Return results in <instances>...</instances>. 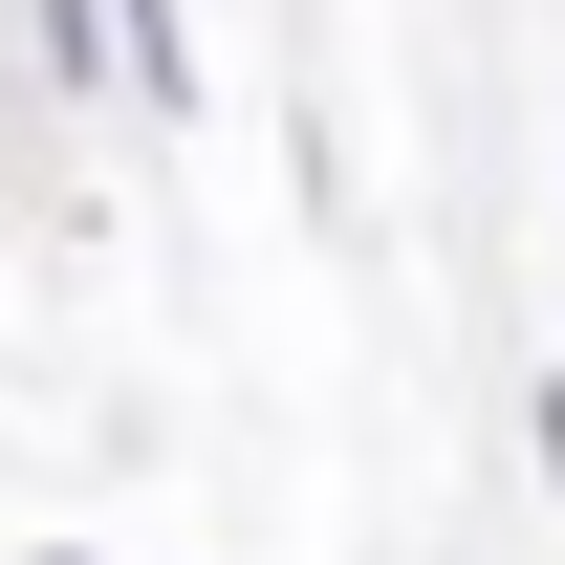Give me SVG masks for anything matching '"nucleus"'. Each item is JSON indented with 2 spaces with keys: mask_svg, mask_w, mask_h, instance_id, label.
I'll return each instance as SVG.
<instances>
[{
  "mask_svg": "<svg viewBox=\"0 0 565 565\" xmlns=\"http://www.w3.org/2000/svg\"><path fill=\"white\" fill-rule=\"evenodd\" d=\"M109 66H131V109H196V44H174V0H109Z\"/></svg>",
  "mask_w": 565,
  "mask_h": 565,
  "instance_id": "nucleus-1",
  "label": "nucleus"
},
{
  "mask_svg": "<svg viewBox=\"0 0 565 565\" xmlns=\"http://www.w3.org/2000/svg\"><path fill=\"white\" fill-rule=\"evenodd\" d=\"M22 44H44V87H87L109 66V0H22Z\"/></svg>",
  "mask_w": 565,
  "mask_h": 565,
  "instance_id": "nucleus-2",
  "label": "nucleus"
},
{
  "mask_svg": "<svg viewBox=\"0 0 565 565\" xmlns=\"http://www.w3.org/2000/svg\"><path fill=\"white\" fill-rule=\"evenodd\" d=\"M44 565H87V544H44Z\"/></svg>",
  "mask_w": 565,
  "mask_h": 565,
  "instance_id": "nucleus-3",
  "label": "nucleus"
}]
</instances>
